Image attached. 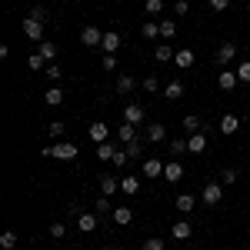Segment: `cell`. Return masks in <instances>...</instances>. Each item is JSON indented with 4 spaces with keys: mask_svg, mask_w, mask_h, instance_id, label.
<instances>
[{
    "mask_svg": "<svg viewBox=\"0 0 250 250\" xmlns=\"http://www.w3.org/2000/svg\"><path fill=\"white\" fill-rule=\"evenodd\" d=\"M140 34H144V37H147V40L160 37V23H157V20H147V23L140 27Z\"/></svg>",
    "mask_w": 250,
    "mask_h": 250,
    "instance_id": "cell-31",
    "label": "cell"
},
{
    "mask_svg": "<svg viewBox=\"0 0 250 250\" xmlns=\"http://www.w3.org/2000/svg\"><path fill=\"white\" fill-rule=\"evenodd\" d=\"M233 57H237V43H230V40H227V43H220V47H217V54H213V60H217L220 67L233 63Z\"/></svg>",
    "mask_w": 250,
    "mask_h": 250,
    "instance_id": "cell-5",
    "label": "cell"
},
{
    "mask_svg": "<svg viewBox=\"0 0 250 250\" xmlns=\"http://www.w3.org/2000/svg\"><path fill=\"white\" fill-rule=\"evenodd\" d=\"M173 63H177V67H180V70H190L193 63H197V54H193L190 47H180V50H177V54H173Z\"/></svg>",
    "mask_w": 250,
    "mask_h": 250,
    "instance_id": "cell-7",
    "label": "cell"
},
{
    "mask_svg": "<svg viewBox=\"0 0 250 250\" xmlns=\"http://www.w3.org/2000/svg\"><path fill=\"white\" fill-rule=\"evenodd\" d=\"M80 43H83V47H100V43H104V34H100V27L87 23V27L80 30Z\"/></svg>",
    "mask_w": 250,
    "mask_h": 250,
    "instance_id": "cell-4",
    "label": "cell"
},
{
    "mask_svg": "<svg viewBox=\"0 0 250 250\" xmlns=\"http://www.w3.org/2000/svg\"><path fill=\"white\" fill-rule=\"evenodd\" d=\"M43 157H57V160H77V144H70V140H57V144H47Z\"/></svg>",
    "mask_w": 250,
    "mask_h": 250,
    "instance_id": "cell-1",
    "label": "cell"
},
{
    "mask_svg": "<svg viewBox=\"0 0 250 250\" xmlns=\"http://www.w3.org/2000/svg\"><path fill=\"white\" fill-rule=\"evenodd\" d=\"M110 217H114L117 227H127V224H134V210H130V207H114V213H110Z\"/></svg>",
    "mask_w": 250,
    "mask_h": 250,
    "instance_id": "cell-17",
    "label": "cell"
},
{
    "mask_svg": "<svg viewBox=\"0 0 250 250\" xmlns=\"http://www.w3.org/2000/svg\"><path fill=\"white\" fill-rule=\"evenodd\" d=\"M237 83H240V80H237V70H220V74H217V87H220V90H233Z\"/></svg>",
    "mask_w": 250,
    "mask_h": 250,
    "instance_id": "cell-11",
    "label": "cell"
},
{
    "mask_svg": "<svg viewBox=\"0 0 250 250\" xmlns=\"http://www.w3.org/2000/svg\"><path fill=\"white\" fill-rule=\"evenodd\" d=\"M144 250H167V247H164V240H160V237H150V240L144 244Z\"/></svg>",
    "mask_w": 250,
    "mask_h": 250,
    "instance_id": "cell-47",
    "label": "cell"
},
{
    "mask_svg": "<svg viewBox=\"0 0 250 250\" xmlns=\"http://www.w3.org/2000/svg\"><path fill=\"white\" fill-rule=\"evenodd\" d=\"M144 90H150V94H157V90H160V80H157V74L144 77Z\"/></svg>",
    "mask_w": 250,
    "mask_h": 250,
    "instance_id": "cell-41",
    "label": "cell"
},
{
    "mask_svg": "<svg viewBox=\"0 0 250 250\" xmlns=\"http://www.w3.org/2000/svg\"><path fill=\"white\" fill-rule=\"evenodd\" d=\"M74 3H80V0H74Z\"/></svg>",
    "mask_w": 250,
    "mask_h": 250,
    "instance_id": "cell-52",
    "label": "cell"
},
{
    "mask_svg": "<svg viewBox=\"0 0 250 250\" xmlns=\"http://www.w3.org/2000/svg\"><path fill=\"white\" fill-rule=\"evenodd\" d=\"M173 237H177V240H190V233H193V227L190 224H187V220H177V224H173Z\"/></svg>",
    "mask_w": 250,
    "mask_h": 250,
    "instance_id": "cell-22",
    "label": "cell"
},
{
    "mask_svg": "<svg viewBox=\"0 0 250 250\" xmlns=\"http://www.w3.org/2000/svg\"><path fill=\"white\" fill-rule=\"evenodd\" d=\"M117 137H120V144H134L137 140V127L134 124H124V127H117Z\"/></svg>",
    "mask_w": 250,
    "mask_h": 250,
    "instance_id": "cell-23",
    "label": "cell"
},
{
    "mask_svg": "<svg viewBox=\"0 0 250 250\" xmlns=\"http://www.w3.org/2000/svg\"><path fill=\"white\" fill-rule=\"evenodd\" d=\"M120 190L127 193V197H134V193H140V180L130 177V173H127V177H120Z\"/></svg>",
    "mask_w": 250,
    "mask_h": 250,
    "instance_id": "cell-20",
    "label": "cell"
},
{
    "mask_svg": "<svg viewBox=\"0 0 250 250\" xmlns=\"http://www.w3.org/2000/svg\"><path fill=\"white\" fill-rule=\"evenodd\" d=\"M144 10H147L150 17H157V14H164V0H147V3H144Z\"/></svg>",
    "mask_w": 250,
    "mask_h": 250,
    "instance_id": "cell-37",
    "label": "cell"
},
{
    "mask_svg": "<svg viewBox=\"0 0 250 250\" xmlns=\"http://www.w3.org/2000/svg\"><path fill=\"white\" fill-rule=\"evenodd\" d=\"M43 63H47V60L40 57V54H30V57H27V67H30V70H43Z\"/></svg>",
    "mask_w": 250,
    "mask_h": 250,
    "instance_id": "cell-40",
    "label": "cell"
},
{
    "mask_svg": "<svg viewBox=\"0 0 250 250\" xmlns=\"http://www.w3.org/2000/svg\"><path fill=\"white\" fill-rule=\"evenodd\" d=\"M247 14H250V3H247Z\"/></svg>",
    "mask_w": 250,
    "mask_h": 250,
    "instance_id": "cell-51",
    "label": "cell"
},
{
    "mask_svg": "<svg viewBox=\"0 0 250 250\" xmlns=\"http://www.w3.org/2000/svg\"><path fill=\"white\" fill-rule=\"evenodd\" d=\"M117 190H120V180L110 177V173H100V193L110 197V193H117Z\"/></svg>",
    "mask_w": 250,
    "mask_h": 250,
    "instance_id": "cell-15",
    "label": "cell"
},
{
    "mask_svg": "<svg viewBox=\"0 0 250 250\" xmlns=\"http://www.w3.org/2000/svg\"><path fill=\"white\" fill-rule=\"evenodd\" d=\"M147 140H150V144H164V140H167V127H164V124H150V127H147Z\"/></svg>",
    "mask_w": 250,
    "mask_h": 250,
    "instance_id": "cell-19",
    "label": "cell"
},
{
    "mask_svg": "<svg viewBox=\"0 0 250 250\" xmlns=\"http://www.w3.org/2000/svg\"><path fill=\"white\" fill-rule=\"evenodd\" d=\"M43 27H47V23H40V20H34V17H27L23 23H20L23 37H27V40H34V43H40V40H43Z\"/></svg>",
    "mask_w": 250,
    "mask_h": 250,
    "instance_id": "cell-3",
    "label": "cell"
},
{
    "mask_svg": "<svg viewBox=\"0 0 250 250\" xmlns=\"http://www.w3.org/2000/svg\"><path fill=\"white\" fill-rule=\"evenodd\" d=\"M30 17L40 20V23H47V10H43V7H34V10H30Z\"/></svg>",
    "mask_w": 250,
    "mask_h": 250,
    "instance_id": "cell-49",
    "label": "cell"
},
{
    "mask_svg": "<svg viewBox=\"0 0 250 250\" xmlns=\"http://www.w3.org/2000/svg\"><path fill=\"white\" fill-rule=\"evenodd\" d=\"M180 127H184L187 134H197V130H200L204 124H200V117H197V114H187V117H184V124H180Z\"/></svg>",
    "mask_w": 250,
    "mask_h": 250,
    "instance_id": "cell-30",
    "label": "cell"
},
{
    "mask_svg": "<svg viewBox=\"0 0 250 250\" xmlns=\"http://www.w3.org/2000/svg\"><path fill=\"white\" fill-rule=\"evenodd\" d=\"M144 117H147V110H144V104H127L124 107V124H144Z\"/></svg>",
    "mask_w": 250,
    "mask_h": 250,
    "instance_id": "cell-6",
    "label": "cell"
},
{
    "mask_svg": "<svg viewBox=\"0 0 250 250\" xmlns=\"http://www.w3.org/2000/svg\"><path fill=\"white\" fill-rule=\"evenodd\" d=\"M104 213H114V204H110V197L100 193V200H97V217H104Z\"/></svg>",
    "mask_w": 250,
    "mask_h": 250,
    "instance_id": "cell-35",
    "label": "cell"
},
{
    "mask_svg": "<svg viewBox=\"0 0 250 250\" xmlns=\"http://www.w3.org/2000/svg\"><path fill=\"white\" fill-rule=\"evenodd\" d=\"M47 233H50L54 240H63V237H67V224H60V220H57V224H50V230H47Z\"/></svg>",
    "mask_w": 250,
    "mask_h": 250,
    "instance_id": "cell-36",
    "label": "cell"
},
{
    "mask_svg": "<svg viewBox=\"0 0 250 250\" xmlns=\"http://www.w3.org/2000/svg\"><path fill=\"white\" fill-rule=\"evenodd\" d=\"M100 67H104V70H117V57L114 54H104V57H100Z\"/></svg>",
    "mask_w": 250,
    "mask_h": 250,
    "instance_id": "cell-42",
    "label": "cell"
},
{
    "mask_svg": "<svg viewBox=\"0 0 250 250\" xmlns=\"http://www.w3.org/2000/svg\"><path fill=\"white\" fill-rule=\"evenodd\" d=\"M167 147H170V157H173V160H180L184 154H190V144H187L184 137H173V140L167 144Z\"/></svg>",
    "mask_w": 250,
    "mask_h": 250,
    "instance_id": "cell-14",
    "label": "cell"
},
{
    "mask_svg": "<svg viewBox=\"0 0 250 250\" xmlns=\"http://www.w3.org/2000/svg\"><path fill=\"white\" fill-rule=\"evenodd\" d=\"M124 150L130 154V160H134V157H140V140H134V144H124Z\"/></svg>",
    "mask_w": 250,
    "mask_h": 250,
    "instance_id": "cell-48",
    "label": "cell"
},
{
    "mask_svg": "<svg viewBox=\"0 0 250 250\" xmlns=\"http://www.w3.org/2000/svg\"><path fill=\"white\" fill-rule=\"evenodd\" d=\"M43 100H47V107H60V104H63V90H60V87H50V90L43 94Z\"/></svg>",
    "mask_w": 250,
    "mask_h": 250,
    "instance_id": "cell-28",
    "label": "cell"
},
{
    "mask_svg": "<svg viewBox=\"0 0 250 250\" xmlns=\"http://www.w3.org/2000/svg\"><path fill=\"white\" fill-rule=\"evenodd\" d=\"M237 80L240 83H250V60H240L237 63Z\"/></svg>",
    "mask_w": 250,
    "mask_h": 250,
    "instance_id": "cell-34",
    "label": "cell"
},
{
    "mask_svg": "<svg viewBox=\"0 0 250 250\" xmlns=\"http://www.w3.org/2000/svg\"><path fill=\"white\" fill-rule=\"evenodd\" d=\"M220 184H227V187H233V184H237V170H230V167H227V170L220 173Z\"/></svg>",
    "mask_w": 250,
    "mask_h": 250,
    "instance_id": "cell-44",
    "label": "cell"
},
{
    "mask_svg": "<svg viewBox=\"0 0 250 250\" xmlns=\"http://www.w3.org/2000/svg\"><path fill=\"white\" fill-rule=\"evenodd\" d=\"M193 204H197V197H193V193H180V197H177V210H180V213H190Z\"/></svg>",
    "mask_w": 250,
    "mask_h": 250,
    "instance_id": "cell-26",
    "label": "cell"
},
{
    "mask_svg": "<svg viewBox=\"0 0 250 250\" xmlns=\"http://www.w3.org/2000/svg\"><path fill=\"white\" fill-rule=\"evenodd\" d=\"M127 160H130V154H127V150H117L110 164H114V167H127Z\"/></svg>",
    "mask_w": 250,
    "mask_h": 250,
    "instance_id": "cell-43",
    "label": "cell"
},
{
    "mask_svg": "<svg viewBox=\"0 0 250 250\" xmlns=\"http://www.w3.org/2000/svg\"><path fill=\"white\" fill-rule=\"evenodd\" d=\"M173 54H177V50H170V47H154V57H157V63H170V60H173Z\"/></svg>",
    "mask_w": 250,
    "mask_h": 250,
    "instance_id": "cell-33",
    "label": "cell"
},
{
    "mask_svg": "<svg viewBox=\"0 0 250 250\" xmlns=\"http://www.w3.org/2000/svg\"><path fill=\"white\" fill-rule=\"evenodd\" d=\"M77 230L80 233H94L97 230V213H77Z\"/></svg>",
    "mask_w": 250,
    "mask_h": 250,
    "instance_id": "cell-13",
    "label": "cell"
},
{
    "mask_svg": "<svg viewBox=\"0 0 250 250\" xmlns=\"http://www.w3.org/2000/svg\"><path fill=\"white\" fill-rule=\"evenodd\" d=\"M177 34V23L173 20H160V37H173Z\"/></svg>",
    "mask_w": 250,
    "mask_h": 250,
    "instance_id": "cell-38",
    "label": "cell"
},
{
    "mask_svg": "<svg viewBox=\"0 0 250 250\" xmlns=\"http://www.w3.org/2000/svg\"><path fill=\"white\" fill-rule=\"evenodd\" d=\"M180 177H184L180 160H167V167H164V180H180Z\"/></svg>",
    "mask_w": 250,
    "mask_h": 250,
    "instance_id": "cell-21",
    "label": "cell"
},
{
    "mask_svg": "<svg viewBox=\"0 0 250 250\" xmlns=\"http://www.w3.org/2000/svg\"><path fill=\"white\" fill-rule=\"evenodd\" d=\"M134 87H137V80L130 77V74H120V77H117V94H130Z\"/></svg>",
    "mask_w": 250,
    "mask_h": 250,
    "instance_id": "cell-25",
    "label": "cell"
},
{
    "mask_svg": "<svg viewBox=\"0 0 250 250\" xmlns=\"http://www.w3.org/2000/svg\"><path fill=\"white\" fill-rule=\"evenodd\" d=\"M164 97H167V100H180V97H184V83H180V80H170V83L164 87Z\"/></svg>",
    "mask_w": 250,
    "mask_h": 250,
    "instance_id": "cell-24",
    "label": "cell"
},
{
    "mask_svg": "<svg viewBox=\"0 0 250 250\" xmlns=\"http://www.w3.org/2000/svg\"><path fill=\"white\" fill-rule=\"evenodd\" d=\"M17 240H20L17 230H3V233H0V247H3V250H14V247H17Z\"/></svg>",
    "mask_w": 250,
    "mask_h": 250,
    "instance_id": "cell-29",
    "label": "cell"
},
{
    "mask_svg": "<svg viewBox=\"0 0 250 250\" xmlns=\"http://www.w3.org/2000/svg\"><path fill=\"white\" fill-rule=\"evenodd\" d=\"M87 134H90V140H94V144H107V137H110V127H107L104 120H97V124H90V130H87Z\"/></svg>",
    "mask_w": 250,
    "mask_h": 250,
    "instance_id": "cell-10",
    "label": "cell"
},
{
    "mask_svg": "<svg viewBox=\"0 0 250 250\" xmlns=\"http://www.w3.org/2000/svg\"><path fill=\"white\" fill-rule=\"evenodd\" d=\"M164 167H167V164H160V160H157V157H150V160H144V177H164Z\"/></svg>",
    "mask_w": 250,
    "mask_h": 250,
    "instance_id": "cell-18",
    "label": "cell"
},
{
    "mask_svg": "<svg viewBox=\"0 0 250 250\" xmlns=\"http://www.w3.org/2000/svg\"><path fill=\"white\" fill-rule=\"evenodd\" d=\"M47 134L54 137V140H63V134H67V124H63V120H50V124H47Z\"/></svg>",
    "mask_w": 250,
    "mask_h": 250,
    "instance_id": "cell-27",
    "label": "cell"
},
{
    "mask_svg": "<svg viewBox=\"0 0 250 250\" xmlns=\"http://www.w3.org/2000/svg\"><path fill=\"white\" fill-rule=\"evenodd\" d=\"M104 250H117V247H104Z\"/></svg>",
    "mask_w": 250,
    "mask_h": 250,
    "instance_id": "cell-50",
    "label": "cell"
},
{
    "mask_svg": "<svg viewBox=\"0 0 250 250\" xmlns=\"http://www.w3.org/2000/svg\"><path fill=\"white\" fill-rule=\"evenodd\" d=\"M120 43H124L120 34H117V30H107V34H104V43H100V50H104V54H117Z\"/></svg>",
    "mask_w": 250,
    "mask_h": 250,
    "instance_id": "cell-8",
    "label": "cell"
},
{
    "mask_svg": "<svg viewBox=\"0 0 250 250\" xmlns=\"http://www.w3.org/2000/svg\"><path fill=\"white\" fill-rule=\"evenodd\" d=\"M237 130H240V117H237V114H224V117H220V134H224V137L237 134Z\"/></svg>",
    "mask_w": 250,
    "mask_h": 250,
    "instance_id": "cell-9",
    "label": "cell"
},
{
    "mask_svg": "<svg viewBox=\"0 0 250 250\" xmlns=\"http://www.w3.org/2000/svg\"><path fill=\"white\" fill-rule=\"evenodd\" d=\"M187 144H190V154H204V150H207V134L197 130V134L187 137Z\"/></svg>",
    "mask_w": 250,
    "mask_h": 250,
    "instance_id": "cell-16",
    "label": "cell"
},
{
    "mask_svg": "<svg viewBox=\"0 0 250 250\" xmlns=\"http://www.w3.org/2000/svg\"><path fill=\"white\" fill-rule=\"evenodd\" d=\"M173 10H177V17H187V14H190V3H187V0H177Z\"/></svg>",
    "mask_w": 250,
    "mask_h": 250,
    "instance_id": "cell-45",
    "label": "cell"
},
{
    "mask_svg": "<svg viewBox=\"0 0 250 250\" xmlns=\"http://www.w3.org/2000/svg\"><path fill=\"white\" fill-rule=\"evenodd\" d=\"M63 77V67L60 63H47V80H60Z\"/></svg>",
    "mask_w": 250,
    "mask_h": 250,
    "instance_id": "cell-39",
    "label": "cell"
},
{
    "mask_svg": "<svg viewBox=\"0 0 250 250\" xmlns=\"http://www.w3.org/2000/svg\"><path fill=\"white\" fill-rule=\"evenodd\" d=\"M227 7H230V0H210V10H213V14H224Z\"/></svg>",
    "mask_w": 250,
    "mask_h": 250,
    "instance_id": "cell-46",
    "label": "cell"
},
{
    "mask_svg": "<svg viewBox=\"0 0 250 250\" xmlns=\"http://www.w3.org/2000/svg\"><path fill=\"white\" fill-rule=\"evenodd\" d=\"M200 200H204V207H217V204L224 200V184H204Z\"/></svg>",
    "mask_w": 250,
    "mask_h": 250,
    "instance_id": "cell-2",
    "label": "cell"
},
{
    "mask_svg": "<svg viewBox=\"0 0 250 250\" xmlns=\"http://www.w3.org/2000/svg\"><path fill=\"white\" fill-rule=\"evenodd\" d=\"M37 54L47 60V63H57V43H50V40H40V43H37Z\"/></svg>",
    "mask_w": 250,
    "mask_h": 250,
    "instance_id": "cell-12",
    "label": "cell"
},
{
    "mask_svg": "<svg viewBox=\"0 0 250 250\" xmlns=\"http://www.w3.org/2000/svg\"><path fill=\"white\" fill-rule=\"evenodd\" d=\"M114 154H117V147L107 140V144H97V157L100 160H114Z\"/></svg>",
    "mask_w": 250,
    "mask_h": 250,
    "instance_id": "cell-32",
    "label": "cell"
}]
</instances>
